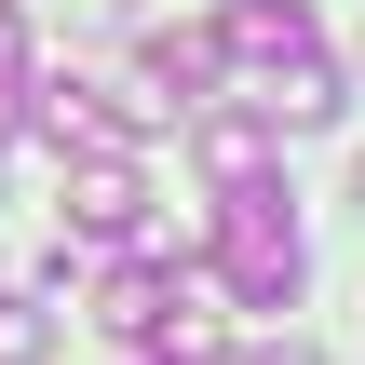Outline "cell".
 <instances>
[{
	"label": "cell",
	"mask_w": 365,
	"mask_h": 365,
	"mask_svg": "<svg viewBox=\"0 0 365 365\" xmlns=\"http://www.w3.org/2000/svg\"><path fill=\"white\" fill-rule=\"evenodd\" d=\"M217 284H230L244 312H284V298L312 284V244H298V203H284V176H244V190H217Z\"/></svg>",
	"instance_id": "1"
},
{
	"label": "cell",
	"mask_w": 365,
	"mask_h": 365,
	"mask_svg": "<svg viewBox=\"0 0 365 365\" xmlns=\"http://www.w3.org/2000/svg\"><path fill=\"white\" fill-rule=\"evenodd\" d=\"M68 230H95V244H135V230H149L135 149H81V163H68Z\"/></svg>",
	"instance_id": "2"
},
{
	"label": "cell",
	"mask_w": 365,
	"mask_h": 365,
	"mask_svg": "<svg viewBox=\"0 0 365 365\" xmlns=\"http://www.w3.org/2000/svg\"><path fill=\"white\" fill-rule=\"evenodd\" d=\"M298 54H325V27H312V0H230L217 14V68H298Z\"/></svg>",
	"instance_id": "3"
},
{
	"label": "cell",
	"mask_w": 365,
	"mask_h": 365,
	"mask_svg": "<svg viewBox=\"0 0 365 365\" xmlns=\"http://www.w3.org/2000/svg\"><path fill=\"white\" fill-rule=\"evenodd\" d=\"M27 122L54 135V149H122V108L81 81V68H54V81H27Z\"/></svg>",
	"instance_id": "4"
},
{
	"label": "cell",
	"mask_w": 365,
	"mask_h": 365,
	"mask_svg": "<svg viewBox=\"0 0 365 365\" xmlns=\"http://www.w3.org/2000/svg\"><path fill=\"white\" fill-rule=\"evenodd\" d=\"M135 81H149V108H203L217 95V27H163L135 54Z\"/></svg>",
	"instance_id": "5"
},
{
	"label": "cell",
	"mask_w": 365,
	"mask_h": 365,
	"mask_svg": "<svg viewBox=\"0 0 365 365\" xmlns=\"http://www.w3.org/2000/svg\"><path fill=\"white\" fill-rule=\"evenodd\" d=\"M190 149H203V176H217V190H244V176H271V108H257V95H244V108H203V135H190Z\"/></svg>",
	"instance_id": "6"
},
{
	"label": "cell",
	"mask_w": 365,
	"mask_h": 365,
	"mask_svg": "<svg viewBox=\"0 0 365 365\" xmlns=\"http://www.w3.org/2000/svg\"><path fill=\"white\" fill-rule=\"evenodd\" d=\"M163 298H176V271H163V257H122V271L95 284V325H108V339H149Z\"/></svg>",
	"instance_id": "7"
},
{
	"label": "cell",
	"mask_w": 365,
	"mask_h": 365,
	"mask_svg": "<svg viewBox=\"0 0 365 365\" xmlns=\"http://www.w3.org/2000/svg\"><path fill=\"white\" fill-rule=\"evenodd\" d=\"M149 352H163V365H230V352H217V312H190V284L163 298V325H149Z\"/></svg>",
	"instance_id": "8"
},
{
	"label": "cell",
	"mask_w": 365,
	"mask_h": 365,
	"mask_svg": "<svg viewBox=\"0 0 365 365\" xmlns=\"http://www.w3.org/2000/svg\"><path fill=\"white\" fill-rule=\"evenodd\" d=\"M54 352V312H41V298H0V365H41Z\"/></svg>",
	"instance_id": "9"
},
{
	"label": "cell",
	"mask_w": 365,
	"mask_h": 365,
	"mask_svg": "<svg viewBox=\"0 0 365 365\" xmlns=\"http://www.w3.org/2000/svg\"><path fill=\"white\" fill-rule=\"evenodd\" d=\"M27 122V27H14V0H0V135Z\"/></svg>",
	"instance_id": "10"
},
{
	"label": "cell",
	"mask_w": 365,
	"mask_h": 365,
	"mask_svg": "<svg viewBox=\"0 0 365 365\" xmlns=\"http://www.w3.org/2000/svg\"><path fill=\"white\" fill-rule=\"evenodd\" d=\"M244 365H325V352H298V339H284V352H244Z\"/></svg>",
	"instance_id": "11"
},
{
	"label": "cell",
	"mask_w": 365,
	"mask_h": 365,
	"mask_svg": "<svg viewBox=\"0 0 365 365\" xmlns=\"http://www.w3.org/2000/svg\"><path fill=\"white\" fill-rule=\"evenodd\" d=\"M352 203H365V176H352Z\"/></svg>",
	"instance_id": "12"
}]
</instances>
